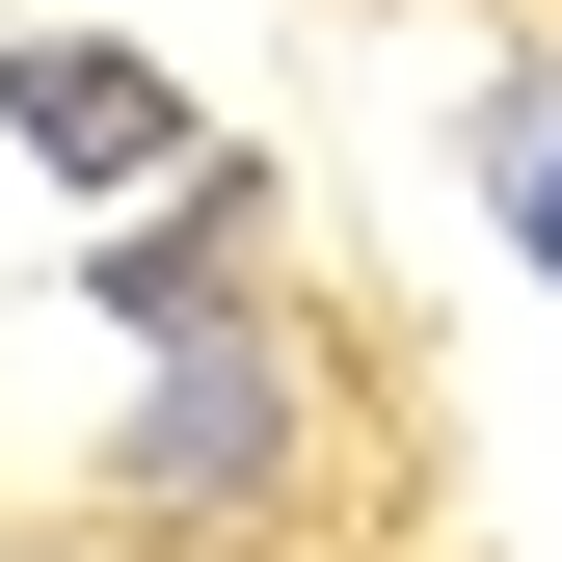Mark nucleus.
Masks as SVG:
<instances>
[{
	"label": "nucleus",
	"instance_id": "1",
	"mask_svg": "<svg viewBox=\"0 0 562 562\" xmlns=\"http://www.w3.org/2000/svg\"><path fill=\"white\" fill-rule=\"evenodd\" d=\"M161 348H188V375H161V429H134V509L215 536V509H268V482H295V375L241 348V295H215V322H161Z\"/></svg>",
	"mask_w": 562,
	"mask_h": 562
},
{
	"label": "nucleus",
	"instance_id": "2",
	"mask_svg": "<svg viewBox=\"0 0 562 562\" xmlns=\"http://www.w3.org/2000/svg\"><path fill=\"white\" fill-rule=\"evenodd\" d=\"M0 108H27V161H81V188H134V161H188V108L134 81V54H81V27H54V54H0Z\"/></svg>",
	"mask_w": 562,
	"mask_h": 562
},
{
	"label": "nucleus",
	"instance_id": "3",
	"mask_svg": "<svg viewBox=\"0 0 562 562\" xmlns=\"http://www.w3.org/2000/svg\"><path fill=\"white\" fill-rule=\"evenodd\" d=\"M509 188H536V268H562V108H509Z\"/></svg>",
	"mask_w": 562,
	"mask_h": 562
}]
</instances>
